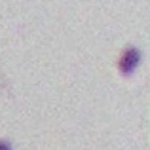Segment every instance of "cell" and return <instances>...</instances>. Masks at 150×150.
Returning <instances> with one entry per match:
<instances>
[{"mask_svg":"<svg viewBox=\"0 0 150 150\" xmlns=\"http://www.w3.org/2000/svg\"><path fill=\"white\" fill-rule=\"evenodd\" d=\"M141 59H143V55H141V51L137 50V48H127L122 53V57H120V72L122 74H131L133 70L139 67V63H141Z\"/></svg>","mask_w":150,"mask_h":150,"instance_id":"1","label":"cell"},{"mask_svg":"<svg viewBox=\"0 0 150 150\" xmlns=\"http://www.w3.org/2000/svg\"><path fill=\"white\" fill-rule=\"evenodd\" d=\"M0 150H11L10 143H0Z\"/></svg>","mask_w":150,"mask_h":150,"instance_id":"2","label":"cell"}]
</instances>
